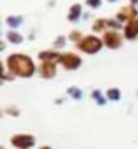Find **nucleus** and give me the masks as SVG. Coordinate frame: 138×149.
Instances as JSON below:
<instances>
[{"label": "nucleus", "mask_w": 138, "mask_h": 149, "mask_svg": "<svg viewBox=\"0 0 138 149\" xmlns=\"http://www.w3.org/2000/svg\"><path fill=\"white\" fill-rule=\"evenodd\" d=\"M7 67L12 74H16L19 77H30L35 72V65H33L32 58H28L25 54H19V53L11 54L7 58Z\"/></svg>", "instance_id": "f257e3e1"}, {"label": "nucleus", "mask_w": 138, "mask_h": 149, "mask_svg": "<svg viewBox=\"0 0 138 149\" xmlns=\"http://www.w3.org/2000/svg\"><path fill=\"white\" fill-rule=\"evenodd\" d=\"M101 44L103 42L98 37L89 35V37H84V39L79 40V49L84 51V53H88V54H95V53H98L101 49Z\"/></svg>", "instance_id": "f03ea898"}, {"label": "nucleus", "mask_w": 138, "mask_h": 149, "mask_svg": "<svg viewBox=\"0 0 138 149\" xmlns=\"http://www.w3.org/2000/svg\"><path fill=\"white\" fill-rule=\"evenodd\" d=\"M59 61H61L63 67L68 68V70H75V68H79L81 63H82V60H81L77 54H74V53H65V54H61Z\"/></svg>", "instance_id": "7ed1b4c3"}, {"label": "nucleus", "mask_w": 138, "mask_h": 149, "mask_svg": "<svg viewBox=\"0 0 138 149\" xmlns=\"http://www.w3.org/2000/svg\"><path fill=\"white\" fill-rule=\"evenodd\" d=\"M33 142H35V139L32 135H14L11 139V144L19 147V149H28V147L33 146Z\"/></svg>", "instance_id": "20e7f679"}, {"label": "nucleus", "mask_w": 138, "mask_h": 149, "mask_svg": "<svg viewBox=\"0 0 138 149\" xmlns=\"http://www.w3.org/2000/svg\"><path fill=\"white\" fill-rule=\"evenodd\" d=\"M103 44L110 49H117L121 46V35L117 32H107L103 37Z\"/></svg>", "instance_id": "39448f33"}, {"label": "nucleus", "mask_w": 138, "mask_h": 149, "mask_svg": "<svg viewBox=\"0 0 138 149\" xmlns=\"http://www.w3.org/2000/svg\"><path fill=\"white\" fill-rule=\"evenodd\" d=\"M39 72H40V76H42V77L51 79V77L56 76V63H52V61H42Z\"/></svg>", "instance_id": "423d86ee"}, {"label": "nucleus", "mask_w": 138, "mask_h": 149, "mask_svg": "<svg viewBox=\"0 0 138 149\" xmlns=\"http://www.w3.org/2000/svg\"><path fill=\"white\" fill-rule=\"evenodd\" d=\"M124 35H126V39H135V37L138 35V19H136V18L126 23V26H124Z\"/></svg>", "instance_id": "0eeeda50"}, {"label": "nucleus", "mask_w": 138, "mask_h": 149, "mask_svg": "<svg viewBox=\"0 0 138 149\" xmlns=\"http://www.w3.org/2000/svg\"><path fill=\"white\" fill-rule=\"evenodd\" d=\"M136 18V11L133 9V7H122L121 11H119V14H117V19L119 21H124V19H135Z\"/></svg>", "instance_id": "6e6552de"}, {"label": "nucleus", "mask_w": 138, "mask_h": 149, "mask_svg": "<svg viewBox=\"0 0 138 149\" xmlns=\"http://www.w3.org/2000/svg\"><path fill=\"white\" fill-rule=\"evenodd\" d=\"M39 58H40L42 61H52V63H56V61H59L61 54H58V53H54V51H44V53L39 54Z\"/></svg>", "instance_id": "1a4fd4ad"}, {"label": "nucleus", "mask_w": 138, "mask_h": 149, "mask_svg": "<svg viewBox=\"0 0 138 149\" xmlns=\"http://www.w3.org/2000/svg\"><path fill=\"white\" fill-rule=\"evenodd\" d=\"M79 16H81V6L75 4V6L70 9V13H68V19H70V21H77Z\"/></svg>", "instance_id": "9d476101"}, {"label": "nucleus", "mask_w": 138, "mask_h": 149, "mask_svg": "<svg viewBox=\"0 0 138 149\" xmlns=\"http://www.w3.org/2000/svg\"><path fill=\"white\" fill-rule=\"evenodd\" d=\"M7 39H9L11 42H14V44H21V42H23V37H21L19 33H16V32H9V33H7Z\"/></svg>", "instance_id": "9b49d317"}, {"label": "nucleus", "mask_w": 138, "mask_h": 149, "mask_svg": "<svg viewBox=\"0 0 138 149\" xmlns=\"http://www.w3.org/2000/svg\"><path fill=\"white\" fill-rule=\"evenodd\" d=\"M105 25H108V21H105V19H98V21H95L93 30H95V32H100V30L105 28Z\"/></svg>", "instance_id": "f8f14e48"}, {"label": "nucleus", "mask_w": 138, "mask_h": 149, "mask_svg": "<svg viewBox=\"0 0 138 149\" xmlns=\"http://www.w3.org/2000/svg\"><path fill=\"white\" fill-rule=\"evenodd\" d=\"M7 23H9V26H18L19 23H21V18L19 16H11V18H7Z\"/></svg>", "instance_id": "ddd939ff"}, {"label": "nucleus", "mask_w": 138, "mask_h": 149, "mask_svg": "<svg viewBox=\"0 0 138 149\" xmlns=\"http://www.w3.org/2000/svg\"><path fill=\"white\" fill-rule=\"evenodd\" d=\"M108 98L110 100H119V97H121V93H119V90H108Z\"/></svg>", "instance_id": "4468645a"}, {"label": "nucleus", "mask_w": 138, "mask_h": 149, "mask_svg": "<svg viewBox=\"0 0 138 149\" xmlns=\"http://www.w3.org/2000/svg\"><path fill=\"white\" fill-rule=\"evenodd\" d=\"M68 95H72L74 98H81L82 97L81 90H77V88H68Z\"/></svg>", "instance_id": "2eb2a0df"}, {"label": "nucleus", "mask_w": 138, "mask_h": 149, "mask_svg": "<svg viewBox=\"0 0 138 149\" xmlns=\"http://www.w3.org/2000/svg\"><path fill=\"white\" fill-rule=\"evenodd\" d=\"M86 4H88L89 7L96 9V7H100V6H101V0H86Z\"/></svg>", "instance_id": "dca6fc26"}, {"label": "nucleus", "mask_w": 138, "mask_h": 149, "mask_svg": "<svg viewBox=\"0 0 138 149\" xmlns=\"http://www.w3.org/2000/svg\"><path fill=\"white\" fill-rule=\"evenodd\" d=\"M93 97H95V100H96L98 104H101V105L105 104V100L101 98V95H100V91H93Z\"/></svg>", "instance_id": "f3484780"}, {"label": "nucleus", "mask_w": 138, "mask_h": 149, "mask_svg": "<svg viewBox=\"0 0 138 149\" xmlns=\"http://www.w3.org/2000/svg\"><path fill=\"white\" fill-rule=\"evenodd\" d=\"M65 44V37H58V40H56V47H61Z\"/></svg>", "instance_id": "a211bd4d"}, {"label": "nucleus", "mask_w": 138, "mask_h": 149, "mask_svg": "<svg viewBox=\"0 0 138 149\" xmlns=\"http://www.w3.org/2000/svg\"><path fill=\"white\" fill-rule=\"evenodd\" d=\"M70 39H74V40H79V39H81V33H79V32H74V33L70 35Z\"/></svg>", "instance_id": "6ab92c4d"}, {"label": "nucleus", "mask_w": 138, "mask_h": 149, "mask_svg": "<svg viewBox=\"0 0 138 149\" xmlns=\"http://www.w3.org/2000/svg\"><path fill=\"white\" fill-rule=\"evenodd\" d=\"M40 149H51V147H47V146H44V147H40Z\"/></svg>", "instance_id": "aec40b11"}, {"label": "nucleus", "mask_w": 138, "mask_h": 149, "mask_svg": "<svg viewBox=\"0 0 138 149\" xmlns=\"http://www.w3.org/2000/svg\"><path fill=\"white\" fill-rule=\"evenodd\" d=\"M131 2H133V4H138V0H131Z\"/></svg>", "instance_id": "412c9836"}, {"label": "nucleus", "mask_w": 138, "mask_h": 149, "mask_svg": "<svg viewBox=\"0 0 138 149\" xmlns=\"http://www.w3.org/2000/svg\"><path fill=\"white\" fill-rule=\"evenodd\" d=\"M110 2H115V0H110Z\"/></svg>", "instance_id": "4be33fe9"}, {"label": "nucleus", "mask_w": 138, "mask_h": 149, "mask_svg": "<svg viewBox=\"0 0 138 149\" xmlns=\"http://www.w3.org/2000/svg\"><path fill=\"white\" fill-rule=\"evenodd\" d=\"M0 149H4V147H0Z\"/></svg>", "instance_id": "5701e85b"}]
</instances>
